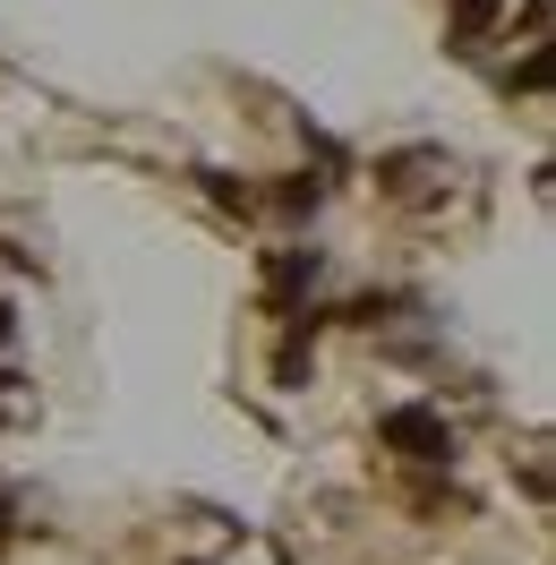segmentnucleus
Listing matches in <instances>:
<instances>
[{"label": "nucleus", "mask_w": 556, "mask_h": 565, "mask_svg": "<svg viewBox=\"0 0 556 565\" xmlns=\"http://www.w3.org/2000/svg\"><path fill=\"white\" fill-rule=\"evenodd\" d=\"M377 446H394L403 462H453V428H446V412H428V403H394L377 420Z\"/></svg>", "instance_id": "1"}, {"label": "nucleus", "mask_w": 556, "mask_h": 565, "mask_svg": "<svg viewBox=\"0 0 556 565\" xmlns=\"http://www.w3.org/2000/svg\"><path fill=\"white\" fill-rule=\"evenodd\" d=\"M317 266H325L317 248H282V257H275V275H266V300H275V318H300V291L317 282Z\"/></svg>", "instance_id": "2"}, {"label": "nucleus", "mask_w": 556, "mask_h": 565, "mask_svg": "<svg viewBox=\"0 0 556 565\" xmlns=\"http://www.w3.org/2000/svg\"><path fill=\"white\" fill-rule=\"evenodd\" d=\"M309 334H317V309H300V318H291V334H282V352H275V386H309V369H317Z\"/></svg>", "instance_id": "3"}, {"label": "nucleus", "mask_w": 556, "mask_h": 565, "mask_svg": "<svg viewBox=\"0 0 556 565\" xmlns=\"http://www.w3.org/2000/svg\"><path fill=\"white\" fill-rule=\"evenodd\" d=\"M505 18V0H453V43H471V35H488Z\"/></svg>", "instance_id": "4"}, {"label": "nucleus", "mask_w": 556, "mask_h": 565, "mask_svg": "<svg viewBox=\"0 0 556 565\" xmlns=\"http://www.w3.org/2000/svg\"><path fill=\"white\" fill-rule=\"evenodd\" d=\"M275 206H282V214H317V206H325V180L291 172V180H282V189H275Z\"/></svg>", "instance_id": "5"}, {"label": "nucleus", "mask_w": 556, "mask_h": 565, "mask_svg": "<svg viewBox=\"0 0 556 565\" xmlns=\"http://www.w3.org/2000/svg\"><path fill=\"white\" fill-rule=\"evenodd\" d=\"M197 180H206V189H214V206H257V198H248V189H240V180H232V172H197Z\"/></svg>", "instance_id": "6"}, {"label": "nucleus", "mask_w": 556, "mask_h": 565, "mask_svg": "<svg viewBox=\"0 0 556 565\" xmlns=\"http://www.w3.org/2000/svg\"><path fill=\"white\" fill-rule=\"evenodd\" d=\"M548 77H556V61H548V52H531V61H522V70H514V86H531V95H539Z\"/></svg>", "instance_id": "7"}, {"label": "nucleus", "mask_w": 556, "mask_h": 565, "mask_svg": "<svg viewBox=\"0 0 556 565\" xmlns=\"http://www.w3.org/2000/svg\"><path fill=\"white\" fill-rule=\"evenodd\" d=\"M9 334H18V309H9V300H0V343H9Z\"/></svg>", "instance_id": "8"}]
</instances>
